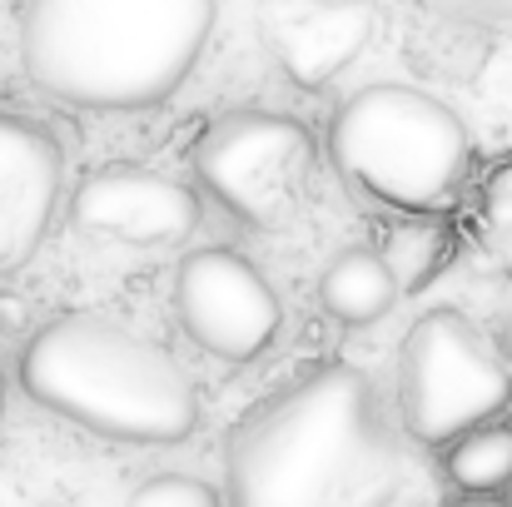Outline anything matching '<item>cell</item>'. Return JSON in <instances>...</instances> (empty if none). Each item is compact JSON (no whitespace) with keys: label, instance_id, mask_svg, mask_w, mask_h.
<instances>
[{"label":"cell","instance_id":"obj_4","mask_svg":"<svg viewBox=\"0 0 512 507\" xmlns=\"http://www.w3.org/2000/svg\"><path fill=\"white\" fill-rule=\"evenodd\" d=\"M329 155L368 199L423 214L458 194L473 140L443 100L413 85H368L339 105L329 125Z\"/></svg>","mask_w":512,"mask_h":507},{"label":"cell","instance_id":"obj_10","mask_svg":"<svg viewBox=\"0 0 512 507\" xmlns=\"http://www.w3.org/2000/svg\"><path fill=\"white\" fill-rule=\"evenodd\" d=\"M368 25L363 0H279L264 15V40L294 85L319 90L368 45Z\"/></svg>","mask_w":512,"mask_h":507},{"label":"cell","instance_id":"obj_7","mask_svg":"<svg viewBox=\"0 0 512 507\" xmlns=\"http://www.w3.org/2000/svg\"><path fill=\"white\" fill-rule=\"evenodd\" d=\"M174 314L184 334L224 363L259 358L284 324L274 284L234 249L184 254L174 269Z\"/></svg>","mask_w":512,"mask_h":507},{"label":"cell","instance_id":"obj_5","mask_svg":"<svg viewBox=\"0 0 512 507\" xmlns=\"http://www.w3.org/2000/svg\"><path fill=\"white\" fill-rule=\"evenodd\" d=\"M512 373L498 348L458 309H428L398 353V413L418 443H448L463 428L498 418Z\"/></svg>","mask_w":512,"mask_h":507},{"label":"cell","instance_id":"obj_13","mask_svg":"<svg viewBox=\"0 0 512 507\" xmlns=\"http://www.w3.org/2000/svg\"><path fill=\"white\" fill-rule=\"evenodd\" d=\"M135 507H209L219 503V488L199 483V478H179V473H160L150 483L135 488Z\"/></svg>","mask_w":512,"mask_h":507},{"label":"cell","instance_id":"obj_6","mask_svg":"<svg viewBox=\"0 0 512 507\" xmlns=\"http://www.w3.org/2000/svg\"><path fill=\"white\" fill-rule=\"evenodd\" d=\"M314 135L289 115L239 110L209 125L194 145L199 184L249 229H279L304 204Z\"/></svg>","mask_w":512,"mask_h":507},{"label":"cell","instance_id":"obj_16","mask_svg":"<svg viewBox=\"0 0 512 507\" xmlns=\"http://www.w3.org/2000/svg\"><path fill=\"white\" fill-rule=\"evenodd\" d=\"M503 348H508V358H512V279H508V289H503Z\"/></svg>","mask_w":512,"mask_h":507},{"label":"cell","instance_id":"obj_15","mask_svg":"<svg viewBox=\"0 0 512 507\" xmlns=\"http://www.w3.org/2000/svg\"><path fill=\"white\" fill-rule=\"evenodd\" d=\"M25 324H30V304H25V294L0 289V334H25Z\"/></svg>","mask_w":512,"mask_h":507},{"label":"cell","instance_id":"obj_17","mask_svg":"<svg viewBox=\"0 0 512 507\" xmlns=\"http://www.w3.org/2000/svg\"><path fill=\"white\" fill-rule=\"evenodd\" d=\"M0 413H5V378H0Z\"/></svg>","mask_w":512,"mask_h":507},{"label":"cell","instance_id":"obj_9","mask_svg":"<svg viewBox=\"0 0 512 507\" xmlns=\"http://www.w3.org/2000/svg\"><path fill=\"white\" fill-rule=\"evenodd\" d=\"M60 199V145L35 120L0 110V274L25 264Z\"/></svg>","mask_w":512,"mask_h":507},{"label":"cell","instance_id":"obj_14","mask_svg":"<svg viewBox=\"0 0 512 507\" xmlns=\"http://www.w3.org/2000/svg\"><path fill=\"white\" fill-rule=\"evenodd\" d=\"M423 5L453 25H508L512 20V0H423Z\"/></svg>","mask_w":512,"mask_h":507},{"label":"cell","instance_id":"obj_1","mask_svg":"<svg viewBox=\"0 0 512 507\" xmlns=\"http://www.w3.org/2000/svg\"><path fill=\"white\" fill-rule=\"evenodd\" d=\"M398 468L373 388L348 363H324L279 388L229 438V498L239 507L378 503L398 488Z\"/></svg>","mask_w":512,"mask_h":507},{"label":"cell","instance_id":"obj_8","mask_svg":"<svg viewBox=\"0 0 512 507\" xmlns=\"http://www.w3.org/2000/svg\"><path fill=\"white\" fill-rule=\"evenodd\" d=\"M70 219L85 234L115 239V244H135V249H165L194 234L199 224V199L194 189H184L170 174L155 169H95L75 199H70Z\"/></svg>","mask_w":512,"mask_h":507},{"label":"cell","instance_id":"obj_3","mask_svg":"<svg viewBox=\"0 0 512 507\" xmlns=\"http://www.w3.org/2000/svg\"><path fill=\"white\" fill-rule=\"evenodd\" d=\"M20 383L40 408L120 443H179L199 423L174 353L105 314L50 319L20 348Z\"/></svg>","mask_w":512,"mask_h":507},{"label":"cell","instance_id":"obj_2","mask_svg":"<svg viewBox=\"0 0 512 507\" xmlns=\"http://www.w3.org/2000/svg\"><path fill=\"white\" fill-rule=\"evenodd\" d=\"M214 0H30L25 75L80 110H150L204 55Z\"/></svg>","mask_w":512,"mask_h":507},{"label":"cell","instance_id":"obj_12","mask_svg":"<svg viewBox=\"0 0 512 507\" xmlns=\"http://www.w3.org/2000/svg\"><path fill=\"white\" fill-rule=\"evenodd\" d=\"M443 468L463 493H498L503 483H512V428L493 418L463 428L458 438H448Z\"/></svg>","mask_w":512,"mask_h":507},{"label":"cell","instance_id":"obj_11","mask_svg":"<svg viewBox=\"0 0 512 507\" xmlns=\"http://www.w3.org/2000/svg\"><path fill=\"white\" fill-rule=\"evenodd\" d=\"M393 299H398L393 264L378 249H363V244L334 254L324 279H319V304L339 324H373L393 309Z\"/></svg>","mask_w":512,"mask_h":507}]
</instances>
